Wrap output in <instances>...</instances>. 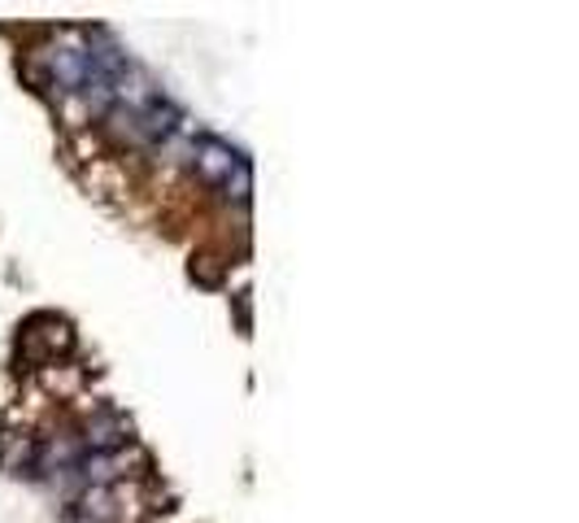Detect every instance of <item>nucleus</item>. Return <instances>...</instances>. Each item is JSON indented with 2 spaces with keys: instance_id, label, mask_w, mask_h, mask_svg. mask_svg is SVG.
I'll use <instances>...</instances> for the list:
<instances>
[{
  "instance_id": "nucleus-1",
  "label": "nucleus",
  "mask_w": 579,
  "mask_h": 523,
  "mask_svg": "<svg viewBox=\"0 0 579 523\" xmlns=\"http://www.w3.org/2000/svg\"><path fill=\"white\" fill-rule=\"evenodd\" d=\"M196 170H201L205 183L222 188L227 201H248V192H253V170H248V162H244L231 144L214 140V136H201V140H196Z\"/></svg>"
},
{
  "instance_id": "nucleus-2",
  "label": "nucleus",
  "mask_w": 579,
  "mask_h": 523,
  "mask_svg": "<svg viewBox=\"0 0 579 523\" xmlns=\"http://www.w3.org/2000/svg\"><path fill=\"white\" fill-rule=\"evenodd\" d=\"M83 441H88L92 454H114V449L127 441V423H123L118 414H101V419L88 423V436H83Z\"/></svg>"
}]
</instances>
